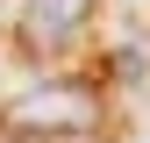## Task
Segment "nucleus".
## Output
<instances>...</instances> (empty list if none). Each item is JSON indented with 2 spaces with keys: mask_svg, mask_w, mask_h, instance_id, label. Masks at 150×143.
Returning a JSON list of instances; mask_svg holds the SVG:
<instances>
[{
  "mask_svg": "<svg viewBox=\"0 0 150 143\" xmlns=\"http://www.w3.org/2000/svg\"><path fill=\"white\" fill-rule=\"evenodd\" d=\"M14 129H93V100H86V86H43L36 100L14 107Z\"/></svg>",
  "mask_w": 150,
  "mask_h": 143,
  "instance_id": "f257e3e1",
  "label": "nucleus"
},
{
  "mask_svg": "<svg viewBox=\"0 0 150 143\" xmlns=\"http://www.w3.org/2000/svg\"><path fill=\"white\" fill-rule=\"evenodd\" d=\"M86 14H93V0H29V7H22V36L36 50H43V43H64V36L86 29Z\"/></svg>",
  "mask_w": 150,
  "mask_h": 143,
  "instance_id": "f03ea898",
  "label": "nucleus"
}]
</instances>
